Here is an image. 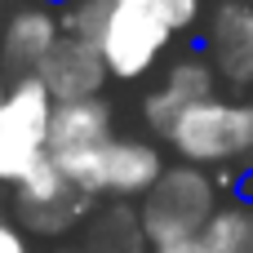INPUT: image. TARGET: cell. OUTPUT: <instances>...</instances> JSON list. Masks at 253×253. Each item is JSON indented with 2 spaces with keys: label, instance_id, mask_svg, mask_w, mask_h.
I'll list each match as a JSON object with an SVG mask.
<instances>
[{
  "label": "cell",
  "instance_id": "cell-6",
  "mask_svg": "<svg viewBox=\"0 0 253 253\" xmlns=\"http://www.w3.org/2000/svg\"><path fill=\"white\" fill-rule=\"evenodd\" d=\"M222 93V84H218V71L209 67V58L200 53V44L191 40L182 53H173V62H165V71H160V80L142 93V102H138V120H142V129L151 133V138H169V129L196 107V102H209V98H218Z\"/></svg>",
  "mask_w": 253,
  "mask_h": 253
},
{
  "label": "cell",
  "instance_id": "cell-13",
  "mask_svg": "<svg viewBox=\"0 0 253 253\" xmlns=\"http://www.w3.org/2000/svg\"><path fill=\"white\" fill-rule=\"evenodd\" d=\"M84 253H147L142 227H138V205H98L89 213V236Z\"/></svg>",
  "mask_w": 253,
  "mask_h": 253
},
{
  "label": "cell",
  "instance_id": "cell-10",
  "mask_svg": "<svg viewBox=\"0 0 253 253\" xmlns=\"http://www.w3.org/2000/svg\"><path fill=\"white\" fill-rule=\"evenodd\" d=\"M36 76H40V84L49 89V98H53L58 107H62V102L102 98V89L111 84L102 53H98L93 44H84V40H71V36H62V40L53 44V53L44 58V67H40Z\"/></svg>",
  "mask_w": 253,
  "mask_h": 253
},
{
  "label": "cell",
  "instance_id": "cell-19",
  "mask_svg": "<svg viewBox=\"0 0 253 253\" xmlns=\"http://www.w3.org/2000/svg\"><path fill=\"white\" fill-rule=\"evenodd\" d=\"M49 4H67V0H49Z\"/></svg>",
  "mask_w": 253,
  "mask_h": 253
},
{
  "label": "cell",
  "instance_id": "cell-20",
  "mask_svg": "<svg viewBox=\"0 0 253 253\" xmlns=\"http://www.w3.org/2000/svg\"><path fill=\"white\" fill-rule=\"evenodd\" d=\"M249 4H253V0H249Z\"/></svg>",
  "mask_w": 253,
  "mask_h": 253
},
{
  "label": "cell",
  "instance_id": "cell-11",
  "mask_svg": "<svg viewBox=\"0 0 253 253\" xmlns=\"http://www.w3.org/2000/svg\"><path fill=\"white\" fill-rule=\"evenodd\" d=\"M116 138V107L111 98H89V102H62L53 107V125H49V160L67 165L80 160L89 151H98L102 142Z\"/></svg>",
  "mask_w": 253,
  "mask_h": 253
},
{
  "label": "cell",
  "instance_id": "cell-16",
  "mask_svg": "<svg viewBox=\"0 0 253 253\" xmlns=\"http://www.w3.org/2000/svg\"><path fill=\"white\" fill-rule=\"evenodd\" d=\"M0 253H36V245H31V236L0 209Z\"/></svg>",
  "mask_w": 253,
  "mask_h": 253
},
{
  "label": "cell",
  "instance_id": "cell-5",
  "mask_svg": "<svg viewBox=\"0 0 253 253\" xmlns=\"http://www.w3.org/2000/svg\"><path fill=\"white\" fill-rule=\"evenodd\" d=\"M53 98L40 84V76L9 80V93L0 102V191H9L36 160L49 156V125H53Z\"/></svg>",
  "mask_w": 253,
  "mask_h": 253
},
{
  "label": "cell",
  "instance_id": "cell-7",
  "mask_svg": "<svg viewBox=\"0 0 253 253\" xmlns=\"http://www.w3.org/2000/svg\"><path fill=\"white\" fill-rule=\"evenodd\" d=\"M196 44L209 58V67L218 71V84L231 98H249L253 93V4L249 0H213Z\"/></svg>",
  "mask_w": 253,
  "mask_h": 253
},
{
  "label": "cell",
  "instance_id": "cell-1",
  "mask_svg": "<svg viewBox=\"0 0 253 253\" xmlns=\"http://www.w3.org/2000/svg\"><path fill=\"white\" fill-rule=\"evenodd\" d=\"M67 173V182L89 196L93 205H142L147 191L165 178L169 160L165 147L156 138L142 133H116L111 142H102L98 151L58 165Z\"/></svg>",
  "mask_w": 253,
  "mask_h": 253
},
{
  "label": "cell",
  "instance_id": "cell-12",
  "mask_svg": "<svg viewBox=\"0 0 253 253\" xmlns=\"http://www.w3.org/2000/svg\"><path fill=\"white\" fill-rule=\"evenodd\" d=\"M249 236H253V205L227 200L205 231L173 240V245H156L147 253H249Z\"/></svg>",
  "mask_w": 253,
  "mask_h": 253
},
{
  "label": "cell",
  "instance_id": "cell-15",
  "mask_svg": "<svg viewBox=\"0 0 253 253\" xmlns=\"http://www.w3.org/2000/svg\"><path fill=\"white\" fill-rule=\"evenodd\" d=\"M116 13V0H67L58 4V18H62V36L71 40H84V44H102V31Z\"/></svg>",
  "mask_w": 253,
  "mask_h": 253
},
{
  "label": "cell",
  "instance_id": "cell-8",
  "mask_svg": "<svg viewBox=\"0 0 253 253\" xmlns=\"http://www.w3.org/2000/svg\"><path fill=\"white\" fill-rule=\"evenodd\" d=\"M173 44H178V40H173L160 22H151V18H142V13L116 4V13H111V22H107V31H102L98 53H102L111 80L138 84V80H147L151 71L165 67V53H169Z\"/></svg>",
  "mask_w": 253,
  "mask_h": 253
},
{
  "label": "cell",
  "instance_id": "cell-4",
  "mask_svg": "<svg viewBox=\"0 0 253 253\" xmlns=\"http://www.w3.org/2000/svg\"><path fill=\"white\" fill-rule=\"evenodd\" d=\"M98 205L89 196H80L67 173L44 156L36 160L13 187H9V218L31 236V240H67L76 227L89 222Z\"/></svg>",
  "mask_w": 253,
  "mask_h": 253
},
{
  "label": "cell",
  "instance_id": "cell-18",
  "mask_svg": "<svg viewBox=\"0 0 253 253\" xmlns=\"http://www.w3.org/2000/svg\"><path fill=\"white\" fill-rule=\"evenodd\" d=\"M4 13H9V0H0V27H4Z\"/></svg>",
  "mask_w": 253,
  "mask_h": 253
},
{
  "label": "cell",
  "instance_id": "cell-2",
  "mask_svg": "<svg viewBox=\"0 0 253 253\" xmlns=\"http://www.w3.org/2000/svg\"><path fill=\"white\" fill-rule=\"evenodd\" d=\"M165 147L173 151L178 165H196L209 173L253 160V98L218 93L209 102H196L169 129Z\"/></svg>",
  "mask_w": 253,
  "mask_h": 253
},
{
  "label": "cell",
  "instance_id": "cell-14",
  "mask_svg": "<svg viewBox=\"0 0 253 253\" xmlns=\"http://www.w3.org/2000/svg\"><path fill=\"white\" fill-rule=\"evenodd\" d=\"M116 4L142 13V18H151V22H160L173 40H187V36L196 40L213 0H116Z\"/></svg>",
  "mask_w": 253,
  "mask_h": 253
},
{
  "label": "cell",
  "instance_id": "cell-3",
  "mask_svg": "<svg viewBox=\"0 0 253 253\" xmlns=\"http://www.w3.org/2000/svg\"><path fill=\"white\" fill-rule=\"evenodd\" d=\"M231 196L218 187V173L209 169H196V165H169L165 178L147 191V200L138 205V227H142V240L147 249L156 245H173V240H187L196 231H205L213 222V213L227 205Z\"/></svg>",
  "mask_w": 253,
  "mask_h": 253
},
{
  "label": "cell",
  "instance_id": "cell-17",
  "mask_svg": "<svg viewBox=\"0 0 253 253\" xmlns=\"http://www.w3.org/2000/svg\"><path fill=\"white\" fill-rule=\"evenodd\" d=\"M4 93H9V80H4V76H0V102H4Z\"/></svg>",
  "mask_w": 253,
  "mask_h": 253
},
{
  "label": "cell",
  "instance_id": "cell-9",
  "mask_svg": "<svg viewBox=\"0 0 253 253\" xmlns=\"http://www.w3.org/2000/svg\"><path fill=\"white\" fill-rule=\"evenodd\" d=\"M58 40H62L58 4H49V0H18V4H9L4 27H0V76L4 80L36 76Z\"/></svg>",
  "mask_w": 253,
  "mask_h": 253
}]
</instances>
